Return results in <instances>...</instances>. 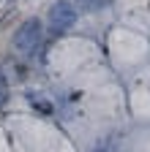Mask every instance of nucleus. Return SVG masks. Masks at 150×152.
I'll list each match as a JSON object with an SVG mask.
<instances>
[{
  "mask_svg": "<svg viewBox=\"0 0 150 152\" xmlns=\"http://www.w3.org/2000/svg\"><path fill=\"white\" fill-rule=\"evenodd\" d=\"M77 3H79L82 8H87V6H93V0H77Z\"/></svg>",
  "mask_w": 150,
  "mask_h": 152,
  "instance_id": "20e7f679",
  "label": "nucleus"
},
{
  "mask_svg": "<svg viewBox=\"0 0 150 152\" xmlns=\"http://www.w3.org/2000/svg\"><path fill=\"white\" fill-rule=\"evenodd\" d=\"M41 35H44V25L38 19H27V22H22V27L14 33V49L19 54H30L41 44Z\"/></svg>",
  "mask_w": 150,
  "mask_h": 152,
  "instance_id": "f257e3e1",
  "label": "nucleus"
},
{
  "mask_svg": "<svg viewBox=\"0 0 150 152\" xmlns=\"http://www.w3.org/2000/svg\"><path fill=\"white\" fill-rule=\"evenodd\" d=\"M49 22H52L55 33L71 30L74 22H77V8H74V3H71V0H58V3L49 8Z\"/></svg>",
  "mask_w": 150,
  "mask_h": 152,
  "instance_id": "f03ea898",
  "label": "nucleus"
},
{
  "mask_svg": "<svg viewBox=\"0 0 150 152\" xmlns=\"http://www.w3.org/2000/svg\"><path fill=\"white\" fill-rule=\"evenodd\" d=\"M8 101V82H6V76L0 73V106H6Z\"/></svg>",
  "mask_w": 150,
  "mask_h": 152,
  "instance_id": "7ed1b4c3",
  "label": "nucleus"
},
{
  "mask_svg": "<svg viewBox=\"0 0 150 152\" xmlns=\"http://www.w3.org/2000/svg\"><path fill=\"white\" fill-rule=\"evenodd\" d=\"M109 0H93V6H106Z\"/></svg>",
  "mask_w": 150,
  "mask_h": 152,
  "instance_id": "39448f33",
  "label": "nucleus"
}]
</instances>
